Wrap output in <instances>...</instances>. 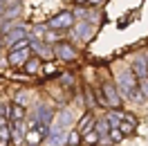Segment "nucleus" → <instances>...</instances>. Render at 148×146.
Returning a JSON list of instances; mask_svg holds the SVG:
<instances>
[{
	"instance_id": "1",
	"label": "nucleus",
	"mask_w": 148,
	"mask_h": 146,
	"mask_svg": "<svg viewBox=\"0 0 148 146\" xmlns=\"http://www.w3.org/2000/svg\"><path fill=\"white\" fill-rule=\"evenodd\" d=\"M117 81H119V90L123 92L126 97H130V99H137V97H139V94H137V90H139V79L135 76L132 70L121 72Z\"/></svg>"
},
{
	"instance_id": "2",
	"label": "nucleus",
	"mask_w": 148,
	"mask_h": 146,
	"mask_svg": "<svg viewBox=\"0 0 148 146\" xmlns=\"http://www.w3.org/2000/svg\"><path fill=\"white\" fill-rule=\"evenodd\" d=\"M74 25V14L72 11H61V14H56L54 18L47 23V27L49 29H67Z\"/></svg>"
},
{
	"instance_id": "3",
	"label": "nucleus",
	"mask_w": 148,
	"mask_h": 146,
	"mask_svg": "<svg viewBox=\"0 0 148 146\" xmlns=\"http://www.w3.org/2000/svg\"><path fill=\"white\" fill-rule=\"evenodd\" d=\"M54 54L61 59V61H74L76 59V50L70 43H56L54 45Z\"/></svg>"
},
{
	"instance_id": "4",
	"label": "nucleus",
	"mask_w": 148,
	"mask_h": 146,
	"mask_svg": "<svg viewBox=\"0 0 148 146\" xmlns=\"http://www.w3.org/2000/svg\"><path fill=\"white\" fill-rule=\"evenodd\" d=\"M101 92H103V97H106V103H110L112 108H119L121 106V97L117 94V88H114L112 83H103Z\"/></svg>"
},
{
	"instance_id": "5",
	"label": "nucleus",
	"mask_w": 148,
	"mask_h": 146,
	"mask_svg": "<svg viewBox=\"0 0 148 146\" xmlns=\"http://www.w3.org/2000/svg\"><path fill=\"white\" fill-rule=\"evenodd\" d=\"M47 130H49V128H47V124L36 121V124L32 126V130L27 133V142H29V144H38V142H40V139L47 135Z\"/></svg>"
},
{
	"instance_id": "6",
	"label": "nucleus",
	"mask_w": 148,
	"mask_h": 146,
	"mask_svg": "<svg viewBox=\"0 0 148 146\" xmlns=\"http://www.w3.org/2000/svg\"><path fill=\"white\" fill-rule=\"evenodd\" d=\"M130 70L135 72V76H137V79H144V76H148V59H146V56H137Z\"/></svg>"
},
{
	"instance_id": "7",
	"label": "nucleus",
	"mask_w": 148,
	"mask_h": 146,
	"mask_svg": "<svg viewBox=\"0 0 148 146\" xmlns=\"http://www.w3.org/2000/svg\"><path fill=\"white\" fill-rule=\"evenodd\" d=\"M23 38H29L27 36V29L25 27H16V29H11V32H7V45L14 47L18 41H23Z\"/></svg>"
},
{
	"instance_id": "8",
	"label": "nucleus",
	"mask_w": 148,
	"mask_h": 146,
	"mask_svg": "<svg viewBox=\"0 0 148 146\" xmlns=\"http://www.w3.org/2000/svg\"><path fill=\"white\" fill-rule=\"evenodd\" d=\"M23 67H25V72H27V74H36L38 70H40V59H38V56H29L27 63L23 65Z\"/></svg>"
},
{
	"instance_id": "9",
	"label": "nucleus",
	"mask_w": 148,
	"mask_h": 146,
	"mask_svg": "<svg viewBox=\"0 0 148 146\" xmlns=\"http://www.w3.org/2000/svg\"><path fill=\"white\" fill-rule=\"evenodd\" d=\"M9 117H11V121H20V119L25 117V108H23L20 103H11L9 106Z\"/></svg>"
},
{
	"instance_id": "10",
	"label": "nucleus",
	"mask_w": 148,
	"mask_h": 146,
	"mask_svg": "<svg viewBox=\"0 0 148 146\" xmlns=\"http://www.w3.org/2000/svg\"><path fill=\"white\" fill-rule=\"evenodd\" d=\"M34 47H36V52H40V59H52L54 56V47H47L45 43H34Z\"/></svg>"
},
{
	"instance_id": "11",
	"label": "nucleus",
	"mask_w": 148,
	"mask_h": 146,
	"mask_svg": "<svg viewBox=\"0 0 148 146\" xmlns=\"http://www.w3.org/2000/svg\"><path fill=\"white\" fill-rule=\"evenodd\" d=\"M92 126H94L92 115H85V117L81 119V124H79V133H81V135H85V133H88V130H90Z\"/></svg>"
},
{
	"instance_id": "12",
	"label": "nucleus",
	"mask_w": 148,
	"mask_h": 146,
	"mask_svg": "<svg viewBox=\"0 0 148 146\" xmlns=\"http://www.w3.org/2000/svg\"><path fill=\"white\" fill-rule=\"evenodd\" d=\"M76 34H79L81 38H90V36H92V25H90V23L79 25V27H76Z\"/></svg>"
},
{
	"instance_id": "13",
	"label": "nucleus",
	"mask_w": 148,
	"mask_h": 146,
	"mask_svg": "<svg viewBox=\"0 0 148 146\" xmlns=\"http://www.w3.org/2000/svg\"><path fill=\"white\" fill-rule=\"evenodd\" d=\"M7 144H9V126L2 124L0 126V146H7Z\"/></svg>"
},
{
	"instance_id": "14",
	"label": "nucleus",
	"mask_w": 148,
	"mask_h": 146,
	"mask_svg": "<svg viewBox=\"0 0 148 146\" xmlns=\"http://www.w3.org/2000/svg\"><path fill=\"white\" fill-rule=\"evenodd\" d=\"M97 133H99V135H103V133H110V121H108V119H101V121L97 124Z\"/></svg>"
},
{
	"instance_id": "15",
	"label": "nucleus",
	"mask_w": 148,
	"mask_h": 146,
	"mask_svg": "<svg viewBox=\"0 0 148 146\" xmlns=\"http://www.w3.org/2000/svg\"><path fill=\"white\" fill-rule=\"evenodd\" d=\"M83 139H85V144H97V142H99V133H97V130H94V133L88 130V133L83 135Z\"/></svg>"
},
{
	"instance_id": "16",
	"label": "nucleus",
	"mask_w": 148,
	"mask_h": 146,
	"mask_svg": "<svg viewBox=\"0 0 148 146\" xmlns=\"http://www.w3.org/2000/svg\"><path fill=\"white\" fill-rule=\"evenodd\" d=\"M139 92H141V97H146V99H148V76L139 79Z\"/></svg>"
},
{
	"instance_id": "17",
	"label": "nucleus",
	"mask_w": 148,
	"mask_h": 146,
	"mask_svg": "<svg viewBox=\"0 0 148 146\" xmlns=\"http://www.w3.org/2000/svg\"><path fill=\"white\" fill-rule=\"evenodd\" d=\"M79 139H81V133H67V144H79Z\"/></svg>"
},
{
	"instance_id": "18",
	"label": "nucleus",
	"mask_w": 148,
	"mask_h": 146,
	"mask_svg": "<svg viewBox=\"0 0 148 146\" xmlns=\"http://www.w3.org/2000/svg\"><path fill=\"white\" fill-rule=\"evenodd\" d=\"M110 137H112V142H119L121 137H123V133H121L119 128H110Z\"/></svg>"
},
{
	"instance_id": "19",
	"label": "nucleus",
	"mask_w": 148,
	"mask_h": 146,
	"mask_svg": "<svg viewBox=\"0 0 148 146\" xmlns=\"http://www.w3.org/2000/svg\"><path fill=\"white\" fill-rule=\"evenodd\" d=\"M5 9H7V5H5V0H0V18L5 16Z\"/></svg>"
},
{
	"instance_id": "20",
	"label": "nucleus",
	"mask_w": 148,
	"mask_h": 146,
	"mask_svg": "<svg viewBox=\"0 0 148 146\" xmlns=\"http://www.w3.org/2000/svg\"><path fill=\"white\" fill-rule=\"evenodd\" d=\"M103 0H88V5H92V7H99Z\"/></svg>"
},
{
	"instance_id": "21",
	"label": "nucleus",
	"mask_w": 148,
	"mask_h": 146,
	"mask_svg": "<svg viewBox=\"0 0 148 146\" xmlns=\"http://www.w3.org/2000/svg\"><path fill=\"white\" fill-rule=\"evenodd\" d=\"M54 72V65H45V74H52Z\"/></svg>"
},
{
	"instance_id": "22",
	"label": "nucleus",
	"mask_w": 148,
	"mask_h": 146,
	"mask_svg": "<svg viewBox=\"0 0 148 146\" xmlns=\"http://www.w3.org/2000/svg\"><path fill=\"white\" fill-rule=\"evenodd\" d=\"M74 2H76V5H85L88 0H74Z\"/></svg>"
},
{
	"instance_id": "23",
	"label": "nucleus",
	"mask_w": 148,
	"mask_h": 146,
	"mask_svg": "<svg viewBox=\"0 0 148 146\" xmlns=\"http://www.w3.org/2000/svg\"><path fill=\"white\" fill-rule=\"evenodd\" d=\"M2 124H7V121H5V119H2V117H0V126H2Z\"/></svg>"
}]
</instances>
